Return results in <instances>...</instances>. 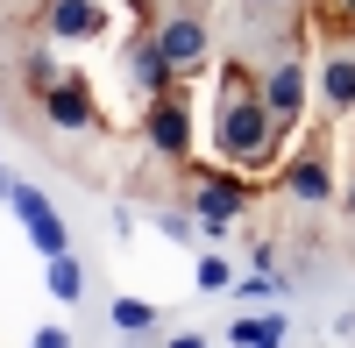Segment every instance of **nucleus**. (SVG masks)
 Masks as SVG:
<instances>
[{
	"mask_svg": "<svg viewBox=\"0 0 355 348\" xmlns=\"http://www.w3.org/2000/svg\"><path fill=\"white\" fill-rule=\"evenodd\" d=\"M284 142H291V128L263 100V71L249 57H214V150H220V164L249 171V178H270L284 164Z\"/></svg>",
	"mask_w": 355,
	"mask_h": 348,
	"instance_id": "nucleus-1",
	"label": "nucleus"
},
{
	"mask_svg": "<svg viewBox=\"0 0 355 348\" xmlns=\"http://www.w3.org/2000/svg\"><path fill=\"white\" fill-rule=\"evenodd\" d=\"M263 185H277L291 207H334L341 199V171H334V114L299 128V150H284V164Z\"/></svg>",
	"mask_w": 355,
	"mask_h": 348,
	"instance_id": "nucleus-2",
	"label": "nucleus"
},
{
	"mask_svg": "<svg viewBox=\"0 0 355 348\" xmlns=\"http://www.w3.org/2000/svg\"><path fill=\"white\" fill-rule=\"evenodd\" d=\"M256 185H263V178H249V171H234V164H206V171L185 164V207L199 214V235L220 242L227 227L256 207Z\"/></svg>",
	"mask_w": 355,
	"mask_h": 348,
	"instance_id": "nucleus-3",
	"label": "nucleus"
},
{
	"mask_svg": "<svg viewBox=\"0 0 355 348\" xmlns=\"http://www.w3.org/2000/svg\"><path fill=\"white\" fill-rule=\"evenodd\" d=\"M306 36H313V28H306V15H299V21L284 28V43L270 50V64H263V100L277 107V121H284L291 135H299L306 114H313V57H306Z\"/></svg>",
	"mask_w": 355,
	"mask_h": 348,
	"instance_id": "nucleus-4",
	"label": "nucleus"
},
{
	"mask_svg": "<svg viewBox=\"0 0 355 348\" xmlns=\"http://www.w3.org/2000/svg\"><path fill=\"white\" fill-rule=\"evenodd\" d=\"M142 142H150V157H164L178 171L192 164V78H178L171 93L142 100Z\"/></svg>",
	"mask_w": 355,
	"mask_h": 348,
	"instance_id": "nucleus-5",
	"label": "nucleus"
},
{
	"mask_svg": "<svg viewBox=\"0 0 355 348\" xmlns=\"http://www.w3.org/2000/svg\"><path fill=\"white\" fill-rule=\"evenodd\" d=\"M36 107H43V121L64 128V135H100L107 128V107H100V93H93L85 71H57L43 93H36Z\"/></svg>",
	"mask_w": 355,
	"mask_h": 348,
	"instance_id": "nucleus-6",
	"label": "nucleus"
},
{
	"mask_svg": "<svg viewBox=\"0 0 355 348\" xmlns=\"http://www.w3.org/2000/svg\"><path fill=\"white\" fill-rule=\"evenodd\" d=\"M121 78H128L135 107L178 85V71H171V57H164V43H157V21H150V15H135V36L121 43Z\"/></svg>",
	"mask_w": 355,
	"mask_h": 348,
	"instance_id": "nucleus-7",
	"label": "nucleus"
},
{
	"mask_svg": "<svg viewBox=\"0 0 355 348\" xmlns=\"http://www.w3.org/2000/svg\"><path fill=\"white\" fill-rule=\"evenodd\" d=\"M36 28L50 43H107L114 15H107V0H43Z\"/></svg>",
	"mask_w": 355,
	"mask_h": 348,
	"instance_id": "nucleus-8",
	"label": "nucleus"
},
{
	"mask_svg": "<svg viewBox=\"0 0 355 348\" xmlns=\"http://www.w3.org/2000/svg\"><path fill=\"white\" fill-rule=\"evenodd\" d=\"M320 114H334V121H355V43H327L320 50Z\"/></svg>",
	"mask_w": 355,
	"mask_h": 348,
	"instance_id": "nucleus-9",
	"label": "nucleus"
},
{
	"mask_svg": "<svg viewBox=\"0 0 355 348\" xmlns=\"http://www.w3.org/2000/svg\"><path fill=\"white\" fill-rule=\"evenodd\" d=\"M8 207H15V220L28 227L36 256H64V249H71V235H64V220H57V207H50L36 185H15V192H8Z\"/></svg>",
	"mask_w": 355,
	"mask_h": 348,
	"instance_id": "nucleus-10",
	"label": "nucleus"
},
{
	"mask_svg": "<svg viewBox=\"0 0 355 348\" xmlns=\"http://www.w3.org/2000/svg\"><path fill=\"white\" fill-rule=\"evenodd\" d=\"M306 28L327 43H355V0H306Z\"/></svg>",
	"mask_w": 355,
	"mask_h": 348,
	"instance_id": "nucleus-11",
	"label": "nucleus"
},
{
	"mask_svg": "<svg viewBox=\"0 0 355 348\" xmlns=\"http://www.w3.org/2000/svg\"><path fill=\"white\" fill-rule=\"evenodd\" d=\"M107 320H114V334H135V341H142V334H157V327H164V313H157L150 299H128V292H121V299L107 306Z\"/></svg>",
	"mask_w": 355,
	"mask_h": 348,
	"instance_id": "nucleus-12",
	"label": "nucleus"
},
{
	"mask_svg": "<svg viewBox=\"0 0 355 348\" xmlns=\"http://www.w3.org/2000/svg\"><path fill=\"white\" fill-rule=\"evenodd\" d=\"M43 284H50V299H85V263H78V256L64 249V256H43Z\"/></svg>",
	"mask_w": 355,
	"mask_h": 348,
	"instance_id": "nucleus-13",
	"label": "nucleus"
},
{
	"mask_svg": "<svg viewBox=\"0 0 355 348\" xmlns=\"http://www.w3.org/2000/svg\"><path fill=\"white\" fill-rule=\"evenodd\" d=\"M291 327H284V313H242V320L227 327V341H242V348H277Z\"/></svg>",
	"mask_w": 355,
	"mask_h": 348,
	"instance_id": "nucleus-14",
	"label": "nucleus"
},
{
	"mask_svg": "<svg viewBox=\"0 0 355 348\" xmlns=\"http://www.w3.org/2000/svg\"><path fill=\"white\" fill-rule=\"evenodd\" d=\"M199 292H234V263H227V256H199Z\"/></svg>",
	"mask_w": 355,
	"mask_h": 348,
	"instance_id": "nucleus-15",
	"label": "nucleus"
},
{
	"mask_svg": "<svg viewBox=\"0 0 355 348\" xmlns=\"http://www.w3.org/2000/svg\"><path fill=\"white\" fill-rule=\"evenodd\" d=\"M57 71H64V64H50V50H28V64H21V78H28V100H36L43 85L57 78Z\"/></svg>",
	"mask_w": 355,
	"mask_h": 348,
	"instance_id": "nucleus-16",
	"label": "nucleus"
},
{
	"mask_svg": "<svg viewBox=\"0 0 355 348\" xmlns=\"http://www.w3.org/2000/svg\"><path fill=\"white\" fill-rule=\"evenodd\" d=\"M341 214L355 220V171H348V185H341Z\"/></svg>",
	"mask_w": 355,
	"mask_h": 348,
	"instance_id": "nucleus-17",
	"label": "nucleus"
},
{
	"mask_svg": "<svg viewBox=\"0 0 355 348\" xmlns=\"http://www.w3.org/2000/svg\"><path fill=\"white\" fill-rule=\"evenodd\" d=\"M8 192H15V178H8V171H0V199H8Z\"/></svg>",
	"mask_w": 355,
	"mask_h": 348,
	"instance_id": "nucleus-18",
	"label": "nucleus"
},
{
	"mask_svg": "<svg viewBox=\"0 0 355 348\" xmlns=\"http://www.w3.org/2000/svg\"><path fill=\"white\" fill-rule=\"evenodd\" d=\"M249 8H284V0H249Z\"/></svg>",
	"mask_w": 355,
	"mask_h": 348,
	"instance_id": "nucleus-19",
	"label": "nucleus"
}]
</instances>
